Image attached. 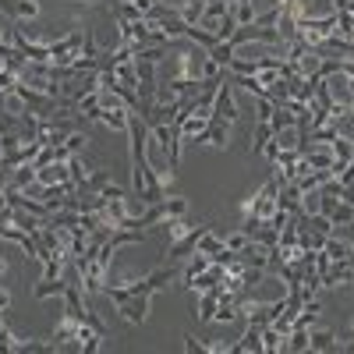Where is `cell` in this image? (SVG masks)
<instances>
[{
	"instance_id": "f546056e",
	"label": "cell",
	"mask_w": 354,
	"mask_h": 354,
	"mask_svg": "<svg viewBox=\"0 0 354 354\" xmlns=\"http://www.w3.org/2000/svg\"><path fill=\"white\" fill-rule=\"evenodd\" d=\"M85 142H88V138H85L82 131H71L64 145H68V149H71V156H78V153H82V145H85Z\"/></svg>"
},
{
	"instance_id": "4316f807",
	"label": "cell",
	"mask_w": 354,
	"mask_h": 354,
	"mask_svg": "<svg viewBox=\"0 0 354 354\" xmlns=\"http://www.w3.org/2000/svg\"><path fill=\"white\" fill-rule=\"evenodd\" d=\"M0 351H25V340H18L8 326L0 330Z\"/></svg>"
},
{
	"instance_id": "7402d4cb",
	"label": "cell",
	"mask_w": 354,
	"mask_h": 354,
	"mask_svg": "<svg viewBox=\"0 0 354 354\" xmlns=\"http://www.w3.org/2000/svg\"><path fill=\"white\" fill-rule=\"evenodd\" d=\"M266 142H273V128H270V121H259V124H255V145H252L255 156H262Z\"/></svg>"
},
{
	"instance_id": "8d00e7d4",
	"label": "cell",
	"mask_w": 354,
	"mask_h": 354,
	"mask_svg": "<svg viewBox=\"0 0 354 354\" xmlns=\"http://www.w3.org/2000/svg\"><path fill=\"white\" fill-rule=\"evenodd\" d=\"M0 188H4V185H0Z\"/></svg>"
},
{
	"instance_id": "8fae6325",
	"label": "cell",
	"mask_w": 354,
	"mask_h": 354,
	"mask_svg": "<svg viewBox=\"0 0 354 354\" xmlns=\"http://www.w3.org/2000/svg\"><path fill=\"white\" fill-rule=\"evenodd\" d=\"M337 347H340V340H337V333L330 326H312L308 330V351L326 354V351H337Z\"/></svg>"
},
{
	"instance_id": "603a6c76",
	"label": "cell",
	"mask_w": 354,
	"mask_h": 354,
	"mask_svg": "<svg viewBox=\"0 0 354 354\" xmlns=\"http://www.w3.org/2000/svg\"><path fill=\"white\" fill-rule=\"evenodd\" d=\"M202 15H205V0H188V4H181V18L188 25H198Z\"/></svg>"
},
{
	"instance_id": "d4e9b609",
	"label": "cell",
	"mask_w": 354,
	"mask_h": 354,
	"mask_svg": "<svg viewBox=\"0 0 354 354\" xmlns=\"http://www.w3.org/2000/svg\"><path fill=\"white\" fill-rule=\"evenodd\" d=\"M68 167H71V181H75V188H88V170H85V163H82L78 156H71Z\"/></svg>"
},
{
	"instance_id": "e575fe53",
	"label": "cell",
	"mask_w": 354,
	"mask_h": 354,
	"mask_svg": "<svg viewBox=\"0 0 354 354\" xmlns=\"http://www.w3.org/2000/svg\"><path fill=\"white\" fill-rule=\"evenodd\" d=\"M0 330H4V315H0Z\"/></svg>"
},
{
	"instance_id": "4fadbf2b",
	"label": "cell",
	"mask_w": 354,
	"mask_h": 354,
	"mask_svg": "<svg viewBox=\"0 0 354 354\" xmlns=\"http://www.w3.org/2000/svg\"><path fill=\"white\" fill-rule=\"evenodd\" d=\"M216 290H220V283L213 290H198V312H195L198 322H216V305H220Z\"/></svg>"
},
{
	"instance_id": "9c48e42d",
	"label": "cell",
	"mask_w": 354,
	"mask_h": 354,
	"mask_svg": "<svg viewBox=\"0 0 354 354\" xmlns=\"http://www.w3.org/2000/svg\"><path fill=\"white\" fill-rule=\"evenodd\" d=\"M223 277H227V266H220V262H209V270H202L198 277H192L185 287H188V290H213L216 283H223Z\"/></svg>"
},
{
	"instance_id": "d6a6232c",
	"label": "cell",
	"mask_w": 354,
	"mask_h": 354,
	"mask_svg": "<svg viewBox=\"0 0 354 354\" xmlns=\"http://www.w3.org/2000/svg\"><path fill=\"white\" fill-rule=\"evenodd\" d=\"M0 43H4V28H0Z\"/></svg>"
},
{
	"instance_id": "836d02e7",
	"label": "cell",
	"mask_w": 354,
	"mask_h": 354,
	"mask_svg": "<svg viewBox=\"0 0 354 354\" xmlns=\"http://www.w3.org/2000/svg\"><path fill=\"white\" fill-rule=\"evenodd\" d=\"M0 71H4V57H0Z\"/></svg>"
},
{
	"instance_id": "d6986e66",
	"label": "cell",
	"mask_w": 354,
	"mask_h": 354,
	"mask_svg": "<svg viewBox=\"0 0 354 354\" xmlns=\"http://www.w3.org/2000/svg\"><path fill=\"white\" fill-rule=\"evenodd\" d=\"M209 57H213V61H216L220 68H230V64H234V57H238V46H234L230 39H223L220 46H213V50H209Z\"/></svg>"
},
{
	"instance_id": "ba28073f",
	"label": "cell",
	"mask_w": 354,
	"mask_h": 354,
	"mask_svg": "<svg viewBox=\"0 0 354 354\" xmlns=\"http://www.w3.org/2000/svg\"><path fill=\"white\" fill-rule=\"evenodd\" d=\"M0 11H4L11 21H32L43 15L39 0H0Z\"/></svg>"
},
{
	"instance_id": "7c38bea8",
	"label": "cell",
	"mask_w": 354,
	"mask_h": 354,
	"mask_svg": "<svg viewBox=\"0 0 354 354\" xmlns=\"http://www.w3.org/2000/svg\"><path fill=\"white\" fill-rule=\"evenodd\" d=\"M93 121L106 124L110 131H128V121H131V110H106V106H100V110L93 113Z\"/></svg>"
},
{
	"instance_id": "e0dca14e",
	"label": "cell",
	"mask_w": 354,
	"mask_h": 354,
	"mask_svg": "<svg viewBox=\"0 0 354 354\" xmlns=\"http://www.w3.org/2000/svg\"><path fill=\"white\" fill-rule=\"evenodd\" d=\"M283 340H287V333H280L277 326H262V351H266V354L283 351Z\"/></svg>"
},
{
	"instance_id": "5bb4252c",
	"label": "cell",
	"mask_w": 354,
	"mask_h": 354,
	"mask_svg": "<svg viewBox=\"0 0 354 354\" xmlns=\"http://www.w3.org/2000/svg\"><path fill=\"white\" fill-rule=\"evenodd\" d=\"M28 185H36V163H25L11 170V181L4 185V192H25Z\"/></svg>"
},
{
	"instance_id": "5b68a950",
	"label": "cell",
	"mask_w": 354,
	"mask_h": 354,
	"mask_svg": "<svg viewBox=\"0 0 354 354\" xmlns=\"http://www.w3.org/2000/svg\"><path fill=\"white\" fill-rule=\"evenodd\" d=\"M192 142L209 145V149H227V145H230V124H227V121H220V117H209V124H205Z\"/></svg>"
},
{
	"instance_id": "7a4b0ae2",
	"label": "cell",
	"mask_w": 354,
	"mask_h": 354,
	"mask_svg": "<svg viewBox=\"0 0 354 354\" xmlns=\"http://www.w3.org/2000/svg\"><path fill=\"white\" fill-rule=\"evenodd\" d=\"M50 46V64H61V68H71L78 57H82V46H85V32H68L61 39L46 43Z\"/></svg>"
},
{
	"instance_id": "44dd1931",
	"label": "cell",
	"mask_w": 354,
	"mask_h": 354,
	"mask_svg": "<svg viewBox=\"0 0 354 354\" xmlns=\"http://www.w3.org/2000/svg\"><path fill=\"white\" fill-rule=\"evenodd\" d=\"M209 262H213L209 255H202V252H195V255H192V262H188V266H185V270H181V277H185V283H188L192 277H198L202 270H209Z\"/></svg>"
},
{
	"instance_id": "9a60e30c",
	"label": "cell",
	"mask_w": 354,
	"mask_h": 354,
	"mask_svg": "<svg viewBox=\"0 0 354 354\" xmlns=\"http://www.w3.org/2000/svg\"><path fill=\"white\" fill-rule=\"evenodd\" d=\"M227 351H230V354H241V351L266 354V351H262V326H245V337H241L238 344H230Z\"/></svg>"
},
{
	"instance_id": "2e32d148",
	"label": "cell",
	"mask_w": 354,
	"mask_h": 354,
	"mask_svg": "<svg viewBox=\"0 0 354 354\" xmlns=\"http://www.w3.org/2000/svg\"><path fill=\"white\" fill-rule=\"evenodd\" d=\"M64 287H68V280H43L39 277V283L32 287V298H61V294H64Z\"/></svg>"
},
{
	"instance_id": "30bf717a",
	"label": "cell",
	"mask_w": 354,
	"mask_h": 354,
	"mask_svg": "<svg viewBox=\"0 0 354 354\" xmlns=\"http://www.w3.org/2000/svg\"><path fill=\"white\" fill-rule=\"evenodd\" d=\"M36 181H39V185H75L68 163H46V167H36Z\"/></svg>"
},
{
	"instance_id": "d590c367",
	"label": "cell",
	"mask_w": 354,
	"mask_h": 354,
	"mask_svg": "<svg viewBox=\"0 0 354 354\" xmlns=\"http://www.w3.org/2000/svg\"><path fill=\"white\" fill-rule=\"evenodd\" d=\"M351 333H354V319H351Z\"/></svg>"
},
{
	"instance_id": "6da1fadb",
	"label": "cell",
	"mask_w": 354,
	"mask_h": 354,
	"mask_svg": "<svg viewBox=\"0 0 354 354\" xmlns=\"http://www.w3.org/2000/svg\"><path fill=\"white\" fill-rule=\"evenodd\" d=\"M103 294L113 301L117 315H121L124 322H131V326H145L149 308H153V298H149V294H138V290H131L128 283H113V280L103 287Z\"/></svg>"
},
{
	"instance_id": "4dcf8cb0",
	"label": "cell",
	"mask_w": 354,
	"mask_h": 354,
	"mask_svg": "<svg viewBox=\"0 0 354 354\" xmlns=\"http://www.w3.org/2000/svg\"><path fill=\"white\" fill-rule=\"evenodd\" d=\"M8 308H11V290L0 283V312H8Z\"/></svg>"
},
{
	"instance_id": "8992f818",
	"label": "cell",
	"mask_w": 354,
	"mask_h": 354,
	"mask_svg": "<svg viewBox=\"0 0 354 354\" xmlns=\"http://www.w3.org/2000/svg\"><path fill=\"white\" fill-rule=\"evenodd\" d=\"M50 351H78V322L75 319H61V326L50 333Z\"/></svg>"
},
{
	"instance_id": "3957f363",
	"label": "cell",
	"mask_w": 354,
	"mask_h": 354,
	"mask_svg": "<svg viewBox=\"0 0 354 354\" xmlns=\"http://www.w3.org/2000/svg\"><path fill=\"white\" fill-rule=\"evenodd\" d=\"M277 195H280V181H277V174L266 181L255 195H252V213L248 216H259V220H273V213L280 209V202H277Z\"/></svg>"
},
{
	"instance_id": "1f68e13d",
	"label": "cell",
	"mask_w": 354,
	"mask_h": 354,
	"mask_svg": "<svg viewBox=\"0 0 354 354\" xmlns=\"http://www.w3.org/2000/svg\"><path fill=\"white\" fill-rule=\"evenodd\" d=\"M347 262H351V270H354V245H351V255H347Z\"/></svg>"
},
{
	"instance_id": "f1b7e54d",
	"label": "cell",
	"mask_w": 354,
	"mask_h": 354,
	"mask_svg": "<svg viewBox=\"0 0 354 354\" xmlns=\"http://www.w3.org/2000/svg\"><path fill=\"white\" fill-rule=\"evenodd\" d=\"M248 245H252V238H248L245 230H238V234H230V238H227V248H234V252H241V248H248Z\"/></svg>"
},
{
	"instance_id": "ffe728a7",
	"label": "cell",
	"mask_w": 354,
	"mask_h": 354,
	"mask_svg": "<svg viewBox=\"0 0 354 354\" xmlns=\"http://www.w3.org/2000/svg\"><path fill=\"white\" fill-rule=\"evenodd\" d=\"M163 213H167V220L188 216V198H185V195H167V198H163Z\"/></svg>"
},
{
	"instance_id": "cb8c5ba5",
	"label": "cell",
	"mask_w": 354,
	"mask_h": 354,
	"mask_svg": "<svg viewBox=\"0 0 354 354\" xmlns=\"http://www.w3.org/2000/svg\"><path fill=\"white\" fill-rule=\"evenodd\" d=\"M322 252H326L333 262H344L347 255H351V241H337V238H326V248H322Z\"/></svg>"
},
{
	"instance_id": "484cf974",
	"label": "cell",
	"mask_w": 354,
	"mask_h": 354,
	"mask_svg": "<svg viewBox=\"0 0 354 354\" xmlns=\"http://www.w3.org/2000/svg\"><path fill=\"white\" fill-rule=\"evenodd\" d=\"M234 32H238V18H234V11H230V15H223V18H220L216 36H220V39H230Z\"/></svg>"
},
{
	"instance_id": "83f0119b",
	"label": "cell",
	"mask_w": 354,
	"mask_h": 354,
	"mask_svg": "<svg viewBox=\"0 0 354 354\" xmlns=\"http://www.w3.org/2000/svg\"><path fill=\"white\" fill-rule=\"evenodd\" d=\"M185 351H192V354H209V344L198 340V337H192V333H185Z\"/></svg>"
},
{
	"instance_id": "277c9868",
	"label": "cell",
	"mask_w": 354,
	"mask_h": 354,
	"mask_svg": "<svg viewBox=\"0 0 354 354\" xmlns=\"http://www.w3.org/2000/svg\"><path fill=\"white\" fill-rule=\"evenodd\" d=\"M205 230H213V227H209V223H192V230L185 234V238H177V241L170 245L167 262H185V259H192V255L198 252V241H202Z\"/></svg>"
},
{
	"instance_id": "ac0fdd59",
	"label": "cell",
	"mask_w": 354,
	"mask_h": 354,
	"mask_svg": "<svg viewBox=\"0 0 354 354\" xmlns=\"http://www.w3.org/2000/svg\"><path fill=\"white\" fill-rule=\"evenodd\" d=\"M223 248H227V238H216L213 230H205V234H202V241H198V252H202V255L216 259V255H220Z\"/></svg>"
},
{
	"instance_id": "52a82bcc",
	"label": "cell",
	"mask_w": 354,
	"mask_h": 354,
	"mask_svg": "<svg viewBox=\"0 0 354 354\" xmlns=\"http://www.w3.org/2000/svg\"><path fill=\"white\" fill-rule=\"evenodd\" d=\"M213 117H220V121H227V124H234V121L241 117L238 103H234V88H230V82H227V78H223L220 93H216V100H213Z\"/></svg>"
}]
</instances>
